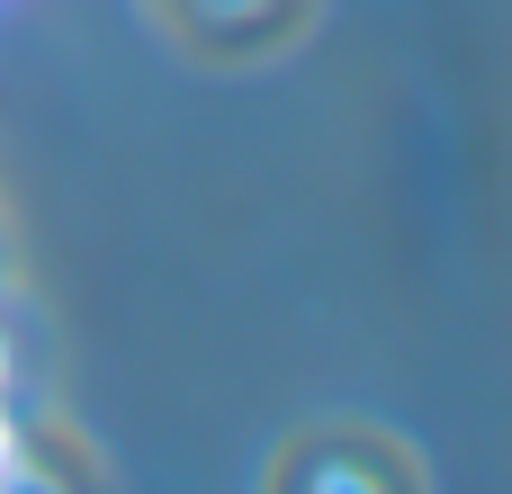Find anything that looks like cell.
<instances>
[{
    "instance_id": "cell-2",
    "label": "cell",
    "mask_w": 512,
    "mask_h": 494,
    "mask_svg": "<svg viewBox=\"0 0 512 494\" xmlns=\"http://www.w3.org/2000/svg\"><path fill=\"white\" fill-rule=\"evenodd\" d=\"M144 9L198 63H270L279 45L306 36V9L315 0H144Z\"/></svg>"
},
{
    "instance_id": "cell-1",
    "label": "cell",
    "mask_w": 512,
    "mask_h": 494,
    "mask_svg": "<svg viewBox=\"0 0 512 494\" xmlns=\"http://www.w3.org/2000/svg\"><path fill=\"white\" fill-rule=\"evenodd\" d=\"M261 494H432V477L378 423H306L270 450Z\"/></svg>"
}]
</instances>
